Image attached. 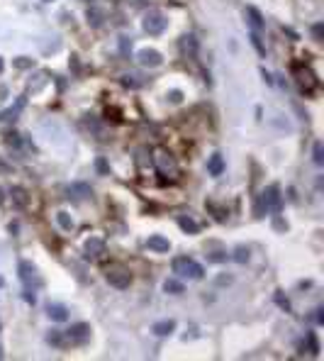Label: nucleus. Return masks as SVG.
Masks as SVG:
<instances>
[{
    "mask_svg": "<svg viewBox=\"0 0 324 361\" xmlns=\"http://www.w3.org/2000/svg\"><path fill=\"white\" fill-rule=\"evenodd\" d=\"M151 161H153V166L158 168V173L161 176H166V178H178V173H181V168H178V161H176V156L166 149V146H158V149H153V156H151Z\"/></svg>",
    "mask_w": 324,
    "mask_h": 361,
    "instance_id": "obj_1",
    "label": "nucleus"
},
{
    "mask_svg": "<svg viewBox=\"0 0 324 361\" xmlns=\"http://www.w3.org/2000/svg\"><path fill=\"white\" fill-rule=\"evenodd\" d=\"M280 205H283L280 188H278V186H268V188L258 196V203H256V217H263L266 213H278Z\"/></svg>",
    "mask_w": 324,
    "mask_h": 361,
    "instance_id": "obj_2",
    "label": "nucleus"
},
{
    "mask_svg": "<svg viewBox=\"0 0 324 361\" xmlns=\"http://www.w3.org/2000/svg\"><path fill=\"white\" fill-rule=\"evenodd\" d=\"M173 273L181 276V278H188V281H200L205 276L203 266L198 261L188 259V256H176L173 259Z\"/></svg>",
    "mask_w": 324,
    "mask_h": 361,
    "instance_id": "obj_3",
    "label": "nucleus"
},
{
    "mask_svg": "<svg viewBox=\"0 0 324 361\" xmlns=\"http://www.w3.org/2000/svg\"><path fill=\"white\" fill-rule=\"evenodd\" d=\"M105 278H107L110 286H115V288H119V290L129 288V283H132V273H129V269L122 266V264H110V266H105Z\"/></svg>",
    "mask_w": 324,
    "mask_h": 361,
    "instance_id": "obj_4",
    "label": "nucleus"
},
{
    "mask_svg": "<svg viewBox=\"0 0 324 361\" xmlns=\"http://www.w3.org/2000/svg\"><path fill=\"white\" fill-rule=\"evenodd\" d=\"M292 76H295V83L300 86V90L302 93H314V88L319 86V78L314 76V71L309 69V66H302V64H297L295 69H292Z\"/></svg>",
    "mask_w": 324,
    "mask_h": 361,
    "instance_id": "obj_5",
    "label": "nucleus"
},
{
    "mask_svg": "<svg viewBox=\"0 0 324 361\" xmlns=\"http://www.w3.org/2000/svg\"><path fill=\"white\" fill-rule=\"evenodd\" d=\"M166 25H169V20L164 18V13H161V10H149V13L144 15V22H141L144 32L151 35V37L161 35V32L166 30Z\"/></svg>",
    "mask_w": 324,
    "mask_h": 361,
    "instance_id": "obj_6",
    "label": "nucleus"
},
{
    "mask_svg": "<svg viewBox=\"0 0 324 361\" xmlns=\"http://www.w3.org/2000/svg\"><path fill=\"white\" fill-rule=\"evenodd\" d=\"M17 271H20V278H22V283L27 288H39L42 286V278H39V273H37V269H34L32 261H22Z\"/></svg>",
    "mask_w": 324,
    "mask_h": 361,
    "instance_id": "obj_7",
    "label": "nucleus"
},
{
    "mask_svg": "<svg viewBox=\"0 0 324 361\" xmlns=\"http://www.w3.org/2000/svg\"><path fill=\"white\" fill-rule=\"evenodd\" d=\"M64 334H66V342H71V344H85L90 339V325H85V322L71 325V329H66Z\"/></svg>",
    "mask_w": 324,
    "mask_h": 361,
    "instance_id": "obj_8",
    "label": "nucleus"
},
{
    "mask_svg": "<svg viewBox=\"0 0 324 361\" xmlns=\"http://www.w3.org/2000/svg\"><path fill=\"white\" fill-rule=\"evenodd\" d=\"M83 252H85V259H100L105 254V242L100 237H88L85 244H83Z\"/></svg>",
    "mask_w": 324,
    "mask_h": 361,
    "instance_id": "obj_9",
    "label": "nucleus"
},
{
    "mask_svg": "<svg viewBox=\"0 0 324 361\" xmlns=\"http://www.w3.org/2000/svg\"><path fill=\"white\" fill-rule=\"evenodd\" d=\"M136 61L141 64V66H149V69H156V66H161V61H164V56H161L156 49H141L139 54H136Z\"/></svg>",
    "mask_w": 324,
    "mask_h": 361,
    "instance_id": "obj_10",
    "label": "nucleus"
},
{
    "mask_svg": "<svg viewBox=\"0 0 324 361\" xmlns=\"http://www.w3.org/2000/svg\"><path fill=\"white\" fill-rule=\"evenodd\" d=\"M68 198L76 200V203H83V200L93 198V188L88 183H71L68 186Z\"/></svg>",
    "mask_w": 324,
    "mask_h": 361,
    "instance_id": "obj_11",
    "label": "nucleus"
},
{
    "mask_svg": "<svg viewBox=\"0 0 324 361\" xmlns=\"http://www.w3.org/2000/svg\"><path fill=\"white\" fill-rule=\"evenodd\" d=\"M146 247H149L151 252H158V254H166V252L171 249V242H169L166 237H161V235H153V237H149Z\"/></svg>",
    "mask_w": 324,
    "mask_h": 361,
    "instance_id": "obj_12",
    "label": "nucleus"
},
{
    "mask_svg": "<svg viewBox=\"0 0 324 361\" xmlns=\"http://www.w3.org/2000/svg\"><path fill=\"white\" fill-rule=\"evenodd\" d=\"M10 198H13V205H15L17 210L27 208V203H30V196H27V191H25L22 186H13V191H10Z\"/></svg>",
    "mask_w": 324,
    "mask_h": 361,
    "instance_id": "obj_13",
    "label": "nucleus"
},
{
    "mask_svg": "<svg viewBox=\"0 0 324 361\" xmlns=\"http://www.w3.org/2000/svg\"><path fill=\"white\" fill-rule=\"evenodd\" d=\"M181 54L183 56H195L198 54V39L193 37V35H186V37H181Z\"/></svg>",
    "mask_w": 324,
    "mask_h": 361,
    "instance_id": "obj_14",
    "label": "nucleus"
},
{
    "mask_svg": "<svg viewBox=\"0 0 324 361\" xmlns=\"http://www.w3.org/2000/svg\"><path fill=\"white\" fill-rule=\"evenodd\" d=\"M47 315H49V320H54V322H66V320H68V307L54 303V305L47 307Z\"/></svg>",
    "mask_w": 324,
    "mask_h": 361,
    "instance_id": "obj_15",
    "label": "nucleus"
},
{
    "mask_svg": "<svg viewBox=\"0 0 324 361\" xmlns=\"http://www.w3.org/2000/svg\"><path fill=\"white\" fill-rule=\"evenodd\" d=\"M25 103H27V98H25V95H20V98H17V103H15L10 110H5L3 115H0V120H3V122H13V120H17V115L22 112Z\"/></svg>",
    "mask_w": 324,
    "mask_h": 361,
    "instance_id": "obj_16",
    "label": "nucleus"
},
{
    "mask_svg": "<svg viewBox=\"0 0 324 361\" xmlns=\"http://www.w3.org/2000/svg\"><path fill=\"white\" fill-rule=\"evenodd\" d=\"M173 329H176V320H161V322H156L151 327V332L158 334V337H169Z\"/></svg>",
    "mask_w": 324,
    "mask_h": 361,
    "instance_id": "obj_17",
    "label": "nucleus"
},
{
    "mask_svg": "<svg viewBox=\"0 0 324 361\" xmlns=\"http://www.w3.org/2000/svg\"><path fill=\"white\" fill-rule=\"evenodd\" d=\"M102 22H105V13L100 8H88V25L93 30H98V27H102Z\"/></svg>",
    "mask_w": 324,
    "mask_h": 361,
    "instance_id": "obj_18",
    "label": "nucleus"
},
{
    "mask_svg": "<svg viewBox=\"0 0 324 361\" xmlns=\"http://www.w3.org/2000/svg\"><path fill=\"white\" fill-rule=\"evenodd\" d=\"M207 171H210L212 176H222V171H224V159H222V154H212V156H210Z\"/></svg>",
    "mask_w": 324,
    "mask_h": 361,
    "instance_id": "obj_19",
    "label": "nucleus"
},
{
    "mask_svg": "<svg viewBox=\"0 0 324 361\" xmlns=\"http://www.w3.org/2000/svg\"><path fill=\"white\" fill-rule=\"evenodd\" d=\"M178 227H181L186 235H198V230H200V225H198L193 217H186V215L178 217Z\"/></svg>",
    "mask_w": 324,
    "mask_h": 361,
    "instance_id": "obj_20",
    "label": "nucleus"
},
{
    "mask_svg": "<svg viewBox=\"0 0 324 361\" xmlns=\"http://www.w3.org/2000/svg\"><path fill=\"white\" fill-rule=\"evenodd\" d=\"M246 18H249V25L254 27V32L263 30V18H261V13L256 8H246Z\"/></svg>",
    "mask_w": 324,
    "mask_h": 361,
    "instance_id": "obj_21",
    "label": "nucleus"
},
{
    "mask_svg": "<svg viewBox=\"0 0 324 361\" xmlns=\"http://www.w3.org/2000/svg\"><path fill=\"white\" fill-rule=\"evenodd\" d=\"M164 290H166V293H171V295H181L186 288H183V283H181V281H176V278H166V281H164Z\"/></svg>",
    "mask_w": 324,
    "mask_h": 361,
    "instance_id": "obj_22",
    "label": "nucleus"
},
{
    "mask_svg": "<svg viewBox=\"0 0 324 361\" xmlns=\"http://www.w3.org/2000/svg\"><path fill=\"white\" fill-rule=\"evenodd\" d=\"M56 222H59V227H61L64 232H71V230H73V217H71L68 213H64V210L56 213Z\"/></svg>",
    "mask_w": 324,
    "mask_h": 361,
    "instance_id": "obj_23",
    "label": "nucleus"
},
{
    "mask_svg": "<svg viewBox=\"0 0 324 361\" xmlns=\"http://www.w3.org/2000/svg\"><path fill=\"white\" fill-rule=\"evenodd\" d=\"M47 342H49L51 346H64V344H66V334L59 332V329H51V332L47 334Z\"/></svg>",
    "mask_w": 324,
    "mask_h": 361,
    "instance_id": "obj_24",
    "label": "nucleus"
},
{
    "mask_svg": "<svg viewBox=\"0 0 324 361\" xmlns=\"http://www.w3.org/2000/svg\"><path fill=\"white\" fill-rule=\"evenodd\" d=\"M251 44H254V49L258 52V56H266V44H263V39H261V35L258 32H251Z\"/></svg>",
    "mask_w": 324,
    "mask_h": 361,
    "instance_id": "obj_25",
    "label": "nucleus"
},
{
    "mask_svg": "<svg viewBox=\"0 0 324 361\" xmlns=\"http://www.w3.org/2000/svg\"><path fill=\"white\" fill-rule=\"evenodd\" d=\"M205 256H207V261H212V264H222V261H227L229 254H227L224 249H217V252H207Z\"/></svg>",
    "mask_w": 324,
    "mask_h": 361,
    "instance_id": "obj_26",
    "label": "nucleus"
},
{
    "mask_svg": "<svg viewBox=\"0 0 324 361\" xmlns=\"http://www.w3.org/2000/svg\"><path fill=\"white\" fill-rule=\"evenodd\" d=\"M312 159H314V163H317V166H322V163H324V146H322V142H317V144H314Z\"/></svg>",
    "mask_w": 324,
    "mask_h": 361,
    "instance_id": "obj_27",
    "label": "nucleus"
},
{
    "mask_svg": "<svg viewBox=\"0 0 324 361\" xmlns=\"http://www.w3.org/2000/svg\"><path fill=\"white\" fill-rule=\"evenodd\" d=\"M207 210H212V213H215V220H217V222H227V210L217 208L215 203H207Z\"/></svg>",
    "mask_w": 324,
    "mask_h": 361,
    "instance_id": "obj_28",
    "label": "nucleus"
},
{
    "mask_svg": "<svg viewBox=\"0 0 324 361\" xmlns=\"http://www.w3.org/2000/svg\"><path fill=\"white\" fill-rule=\"evenodd\" d=\"M234 261L237 264H246L249 261V249L246 247H237L234 249Z\"/></svg>",
    "mask_w": 324,
    "mask_h": 361,
    "instance_id": "obj_29",
    "label": "nucleus"
},
{
    "mask_svg": "<svg viewBox=\"0 0 324 361\" xmlns=\"http://www.w3.org/2000/svg\"><path fill=\"white\" fill-rule=\"evenodd\" d=\"M5 144H8V146H20V144H22V134L8 132V134H5Z\"/></svg>",
    "mask_w": 324,
    "mask_h": 361,
    "instance_id": "obj_30",
    "label": "nucleus"
},
{
    "mask_svg": "<svg viewBox=\"0 0 324 361\" xmlns=\"http://www.w3.org/2000/svg\"><path fill=\"white\" fill-rule=\"evenodd\" d=\"M307 349H309V354H312V356H317V354H319V344H317V337H314L312 332L307 334Z\"/></svg>",
    "mask_w": 324,
    "mask_h": 361,
    "instance_id": "obj_31",
    "label": "nucleus"
},
{
    "mask_svg": "<svg viewBox=\"0 0 324 361\" xmlns=\"http://www.w3.org/2000/svg\"><path fill=\"white\" fill-rule=\"evenodd\" d=\"M119 52H122V56H129V52H132V39L129 37H119Z\"/></svg>",
    "mask_w": 324,
    "mask_h": 361,
    "instance_id": "obj_32",
    "label": "nucleus"
},
{
    "mask_svg": "<svg viewBox=\"0 0 324 361\" xmlns=\"http://www.w3.org/2000/svg\"><path fill=\"white\" fill-rule=\"evenodd\" d=\"M122 83H124L127 88H139V86H141L139 76H122Z\"/></svg>",
    "mask_w": 324,
    "mask_h": 361,
    "instance_id": "obj_33",
    "label": "nucleus"
},
{
    "mask_svg": "<svg viewBox=\"0 0 324 361\" xmlns=\"http://www.w3.org/2000/svg\"><path fill=\"white\" fill-rule=\"evenodd\" d=\"M275 303H278L285 312H290V303H288V298H283V293H275Z\"/></svg>",
    "mask_w": 324,
    "mask_h": 361,
    "instance_id": "obj_34",
    "label": "nucleus"
},
{
    "mask_svg": "<svg viewBox=\"0 0 324 361\" xmlns=\"http://www.w3.org/2000/svg\"><path fill=\"white\" fill-rule=\"evenodd\" d=\"M312 35H314V39H317V42H322V35H324V25H322V22H317V25L312 27Z\"/></svg>",
    "mask_w": 324,
    "mask_h": 361,
    "instance_id": "obj_35",
    "label": "nucleus"
},
{
    "mask_svg": "<svg viewBox=\"0 0 324 361\" xmlns=\"http://www.w3.org/2000/svg\"><path fill=\"white\" fill-rule=\"evenodd\" d=\"M15 66H17V69H30V66H32V59L20 56V59H15Z\"/></svg>",
    "mask_w": 324,
    "mask_h": 361,
    "instance_id": "obj_36",
    "label": "nucleus"
},
{
    "mask_svg": "<svg viewBox=\"0 0 324 361\" xmlns=\"http://www.w3.org/2000/svg\"><path fill=\"white\" fill-rule=\"evenodd\" d=\"M169 100H171L173 105H178V103H183V93H181V90H171V93H169Z\"/></svg>",
    "mask_w": 324,
    "mask_h": 361,
    "instance_id": "obj_37",
    "label": "nucleus"
},
{
    "mask_svg": "<svg viewBox=\"0 0 324 361\" xmlns=\"http://www.w3.org/2000/svg\"><path fill=\"white\" fill-rule=\"evenodd\" d=\"M146 154H149L146 149H139V151H136V163H139V166H144L146 161H151V156L146 159Z\"/></svg>",
    "mask_w": 324,
    "mask_h": 361,
    "instance_id": "obj_38",
    "label": "nucleus"
},
{
    "mask_svg": "<svg viewBox=\"0 0 324 361\" xmlns=\"http://www.w3.org/2000/svg\"><path fill=\"white\" fill-rule=\"evenodd\" d=\"M95 168H98L100 173H107V171H110V166H107L105 159H98V161H95Z\"/></svg>",
    "mask_w": 324,
    "mask_h": 361,
    "instance_id": "obj_39",
    "label": "nucleus"
},
{
    "mask_svg": "<svg viewBox=\"0 0 324 361\" xmlns=\"http://www.w3.org/2000/svg\"><path fill=\"white\" fill-rule=\"evenodd\" d=\"M273 227H275V230H280V232H285V230H288V225H285L280 217H275V220H273Z\"/></svg>",
    "mask_w": 324,
    "mask_h": 361,
    "instance_id": "obj_40",
    "label": "nucleus"
},
{
    "mask_svg": "<svg viewBox=\"0 0 324 361\" xmlns=\"http://www.w3.org/2000/svg\"><path fill=\"white\" fill-rule=\"evenodd\" d=\"M261 76H263V81H266L268 86H273V78H271V73H268L266 69H261Z\"/></svg>",
    "mask_w": 324,
    "mask_h": 361,
    "instance_id": "obj_41",
    "label": "nucleus"
},
{
    "mask_svg": "<svg viewBox=\"0 0 324 361\" xmlns=\"http://www.w3.org/2000/svg\"><path fill=\"white\" fill-rule=\"evenodd\" d=\"M25 300H27V303H32V305H34V293H32V290H30V288H27V290H25Z\"/></svg>",
    "mask_w": 324,
    "mask_h": 361,
    "instance_id": "obj_42",
    "label": "nucleus"
},
{
    "mask_svg": "<svg viewBox=\"0 0 324 361\" xmlns=\"http://www.w3.org/2000/svg\"><path fill=\"white\" fill-rule=\"evenodd\" d=\"M217 283H220V286H224V283H232V276H220V278H217Z\"/></svg>",
    "mask_w": 324,
    "mask_h": 361,
    "instance_id": "obj_43",
    "label": "nucleus"
},
{
    "mask_svg": "<svg viewBox=\"0 0 324 361\" xmlns=\"http://www.w3.org/2000/svg\"><path fill=\"white\" fill-rule=\"evenodd\" d=\"M317 322H319V325H324V310H322V307L317 310Z\"/></svg>",
    "mask_w": 324,
    "mask_h": 361,
    "instance_id": "obj_44",
    "label": "nucleus"
},
{
    "mask_svg": "<svg viewBox=\"0 0 324 361\" xmlns=\"http://www.w3.org/2000/svg\"><path fill=\"white\" fill-rule=\"evenodd\" d=\"M0 171H13V168H10L8 163H3V161H0Z\"/></svg>",
    "mask_w": 324,
    "mask_h": 361,
    "instance_id": "obj_45",
    "label": "nucleus"
},
{
    "mask_svg": "<svg viewBox=\"0 0 324 361\" xmlns=\"http://www.w3.org/2000/svg\"><path fill=\"white\" fill-rule=\"evenodd\" d=\"M3 200H5V196H3V188H0V205H3Z\"/></svg>",
    "mask_w": 324,
    "mask_h": 361,
    "instance_id": "obj_46",
    "label": "nucleus"
},
{
    "mask_svg": "<svg viewBox=\"0 0 324 361\" xmlns=\"http://www.w3.org/2000/svg\"><path fill=\"white\" fill-rule=\"evenodd\" d=\"M0 71H3V59H0Z\"/></svg>",
    "mask_w": 324,
    "mask_h": 361,
    "instance_id": "obj_47",
    "label": "nucleus"
},
{
    "mask_svg": "<svg viewBox=\"0 0 324 361\" xmlns=\"http://www.w3.org/2000/svg\"><path fill=\"white\" fill-rule=\"evenodd\" d=\"M0 359H3V349H0Z\"/></svg>",
    "mask_w": 324,
    "mask_h": 361,
    "instance_id": "obj_48",
    "label": "nucleus"
},
{
    "mask_svg": "<svg viewBox=\"0 0 324 361\" xmlns=\"http://www.w3.org/2000/svg\"><path fill=\"white\" fill-rule=\"evenodd\" d=\"M0 286H3V281H0Z\"/></svg>",
    "mask_w": 324,
    "mask_h": 361,
    "instance_id": "obj_49",
    "label": "nucleus"
}]
</instances>
